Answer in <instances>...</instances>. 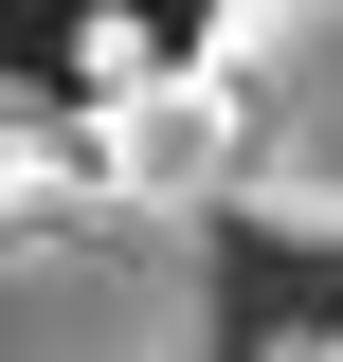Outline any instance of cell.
<instances>
[{"label": "cell", "mask_w": 343, "mask_h": 362, "mask_svg": "<svg viewBox=\"0 0 343 362\" xmlns=\"http://www.w3.org/2000/svg\"><path fill=\"white\" fill-rule=\"evenodd\" d=\"M73 163H109V145H90L37 73H0V199H18V181H73Z\"/></svg>", "instance_id": "277c9868"}, {"label": "cell", "mask_w": 343, "mask_h": 362, "mask_svg": "<svg viewBox=\"0 0 343 362\" xmlns=\"http://www.w3.org/2000/svg\"><path fill=\"white\" fill-rule=\"evenodd\" d=\"M90 145H109V181H145V199H217V218H235V90H217L199 37H181L163 73L109 90V109H90Z\"/></svg>", "instance_id": "3957f363"}, {"label": "cell", "mask_w": 343, "mask_h": 362, "mask_svg": "<svg viewBox=\"0 0 343 362\" xmlns=\"http://www.w3.org/2000/svg\"><path fill=\"white\" fill-rule=\"evenodd\" d=\"M217 326H235L217 199H145L109 163L0 199V344H37V362H199Z\"/></svg>", "instance_id": "6da1fadb"}, {"label": "cell", "mask_w": 343, "mask_h": 362, "mask_svg": "<svg viewBox=\"0 0 343 362\" xmlns=\"http://www.w3.org/2000/svg\"><path fill=\"white\" fill-rule=\"evenodd\" d=\"M199 54L235 90V218L343 254V0H199Z\"/></svg>", "instance_id": "7a4b0ae2"}, {"label": "cell", "mask_w": 343, "mask_h": 362, "mask_svg": "<svg viewBox=\"0 0 343 362\" xmlns=\"http://www.w3.org/2000/svg\"><path fill=\"white\" fill-rule=\"evenodd\" d=\"M127 73H163V37H145L127 0H90V37H73V90H90V109H109V90H127Z\"/></svg>", "instance_id": "5b68a950"}]
</instances>
